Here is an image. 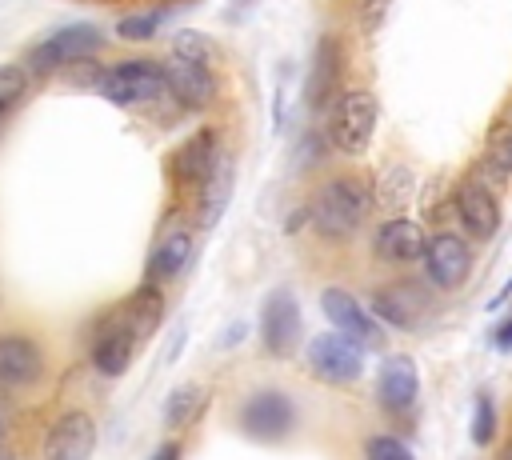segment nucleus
Instances as JSON below:
<instances>
[{"mask_svg":"<svg viewBox=\"0 0 512 460\" xmlns=\"http://www.w3.org/2000/svg\"><path fill=\"white\" fill-rule=\"evenodd\" d=\"M200 400H204L200 384H180V388H172L168 400H164V428L176 432V428L192 424L196 412H200Z\"/></svg>","mask_w":512,"mask_h":460,"instance_id":"24","label":"nucleus"},{"mask_svg":"<svg viewBox=\"0 0 512 460\" xmlns=\"http://www.w3.org/2000/svg\"><path fill=\"white\" fill-rule=\"evenodd\" d=\"M424 272H428V280L436 284V288H460L464 280H468V272H472V248H468V240L464 236H456V232H436V236H428L424 240Z\"/></svg>","mask_w":512,"mask_h":460,"instance_id":"12","label":"nucleus"},{"mask_svg":"<svg viewBox=\"0 0 512 460\" xmlns=\"http://www.w3.org/2000/svg\"><path fill=\"white\" fill-rule=\"evenodd\" d=\"M172 56L176 60H188V64H212V56H216V40L208 36V32H196V28H180L176 36H172Z\"/></svg>","mask_w":512,"mask_h":460,"instance_id":"25","label":"nucleus"},{"mask_svg":"<svg viewBox=\"0 0 512 460\" xmlns=\"http://www.w3.org/2000/svg\"><path fill=\"white\" fill-rule=\"evenodd\" d=\"M320 308H324V316L332 320L336 336H344V340L356 344L360 352L384 344V328L376 324V316H372L348 288H324V292H320Z\"/></svg>","mask_w":512,"mask_h":460,"instance_id":"9","label":"nucleus"},{"mask_svg":"<svg viewBox=\"0 0 512 460\" xmlns=\"http://www.w3.org/2000/svg\"><path fill=\"white\" fill-rule=\"evenodd\" d=\"M184 456V448H180V440H164L148 460H180Z\"/></svg>","mask_w":512,"mask_h":460,"instance_id":"32","label":"nucleus"},{"mask_svg":"<svg viewBox=\"0 0 512 460\" xmlns=\"http://www.w3.org/2000/svg\"><path fill=\"white\" fill-rule=\"evenodd\" d=\"M124 320H128V328L144 340V336H152L156 328H160V320H164V292H160V284H136V292L116 308Z\"/></svg>","mask_w":512,"mask_h":460,"instance_id":"21","label":"nucleus"},{"mask_svg":"<svg viewBox=\"0 0 512 460\" xmlns=\"http://www.w3.org/2000/svg\"><path fill=\"white\" fill-rule=\"evenodd\" d=\"M160 68H164V92H168L180 108L200 112V108L212 104V96H216V76H212V68L188 64V60H176V56L160 60Z\"/></svg>","mask_w":512,"mask_h":460,"instance_id":"15","label":"nucleus"},{"mask_svg":"<svg viewBox=\"0 0 512 460\" xmlns=\"http://www.w3.org/2000/svg\"><path fill=\"white\" fill-rule=\"evenodd\" d=\"M136 344H140V336L128 328V320H124L120 312H108V316L96 324V332H92L88 360H92V368H96L100 376L116 380V376L128 372V364H132V356H136Z\"/></svg>","mask_w":512,"mask_h":460,"instance_id":"10","label":"nucleus"},{"mask_svg":"<svg viewBox=\"0 0 512 460\" xmlns=\"http://www.w3.org/2000/svg\"><path fill=\"white\" fill-rule=\"evenodd\" d=\"M508 124H512V116H508Z\"/></svg>","mask_w":512,"mask_h":460,"instance_id":"39","label":"nucleus"},{"mask_svg":"<svg viewBox=\"0 0 512 460\" xmlns=\"http://www.w3.org/2000/svg\"><path fill=\"white\" fill-rule=\"evenodd\" d=\"M100 72H104V68H100L96 60H76V64L64 68V80H68L72 88H96Z\"/></svg>","mask_w":512,"mask_h":460,"instance_id":"31","label":"nucleus"},{"mask_svg":"<svg viewBox=\"0 0 512 460\" xmlns=\"http://www.w3.org/2000/svg\"><path fill=\"white\" fill-rule=\"evenodd\" d=\"M456 216L464 224L468 236L476 240H492L500 228V200L492 188H484L480 180H464L456 188Z\"/></svg>","mask_w":512,"mask_h":460,"instance_id":"17","label":"nucleus"},{"mask_svg":"<svg viewBox=\"0 0 512 460\" xmlns=\"http://www.w3.org/2000/svg\"><path fill=\"white\" fill-rule=\"evenodd\" d=\"M500 460H512V444H508V448H504V452H500Z\"/></svg>","mask_w":512,"mask_h":460,"instance_id":"37","label":"nucleus"},{"mask_svg":"<svg viewBox=\"0 0 512 460\" xmlns=\"http://www.w3.org/2000/svg\"><path fill=\"white\" fill-rule=\"evenodd\" d=\"M484 164L496 168L500 176H512V124H496L488 132V152H484Z\"/></svg>","mask_w":512,"mask_h":460,"instance_id":"27","label":"nucleus"},{"mask_svg":"<svg viewBox=\"0 0 512 460\" xmlns=\"http://www.w3.org/2000/svg\"><path fill=\"white\" fill-rule=\"evenodd\" d=\"M376 396H380V408L388 416H408L416 408V396H420V368H416V360L404 356V352L384 356L380 372H376Z\"/></svg>","mask_w":512,"mask_h":460,"instance_id":"14","label":"nucleus"},{"mask_svg":"<svg viewBox=\"0 0 512 460\" xmlns=\"http://www.w3.org/2000/svg\"><path fill=\"white\" fill-rule=\"evenodd\" d=\"M0 460H16V456H12V452H4V448H0Z\"/></svg>","mask_w":512,"mask_h":460,"instance_id":"38","label":"nucleus"},{"mask_svg":"<svg viewBox=\"0 0 512 460\" xmlns=\"http://www.w3.org/2000/svg\"><path fill=\"white\" fill-rule=\"evenodd\" d=\"M188 260H192V232L188 228H168L148 252L144 280L148 284H168L188 268Z\"/></svg>","mask_w":512,"mask_h":460,"instance_id":"19","label":"nucleus"},{"mask_svg":"<svg viewBox=\"0 0 512 460\" xmlns=\"http://www.w3.org/2000/svg\"><path fill=\"white\" fill-rule=\"evenodd\" d=\"M368 208H372V192H368V184L360 176H332L320 188V196L312 200L308 220H312L316 236H324V240H348L364 224Z\"/></svg>","mask_w":512,"mask_h":460,"instance_id":"1","label":"nucleus"},{"mask_svg":"<svg viewBox=\"0 0 512 460\" xmlns=\"http://www.w3.org/2000/svg\"><path fill=\"white\" fill-rule=\"evenodd\" d=\"M492 340H496L500 352H512V320H504V324L492 332Z\"/></svg>","mask_w":512,"mask_h":460,"instance_id":"33","label":"nucleus"},{"mask_svg":"<svg viewBox=\"0 0 512 460\" xmlns=\"http://www.w3.org/2000/svg\"><path fill=\"white\" fill-rule=\"evenodd\" d=\"M412 192H416V176H412V168H408V164H392L388 172H380L376 204H380L384 212H400V208H408Z\"/></svg>","mask_w":512,"mask_h":460,"instance_id":"22","label":"nucleus"},{"mask_svg":"<svg viewBox=\"0 0 512 460\" xmlns=\"http://www.w3.org/2000/svg\"><path fill=\"white\" fill-rule=\"evenodd\" d=\"M240 428L260 444H280L296 428V400L276 388H260L240 404Z\"/></svg>","mask_w":512,"mask_h":460,"instance_id":"5","label":"nucleus"},{"mask_svg":"<svg viewBox=\"0 0 512 460\" xmlns=\"http://www.w3.org/2000/svg\"><path fill=\"white\" fill-rule=\"evenodd\" d=\"M336 72H340V56H336V44L332 40H320L316 48V64H312V80H308V104L320 108L332 88H336Z\"/></svg>","mask_w":512,"mask_h":460,"instance_id":"23","label":"nucleus"},{"mask_svg":"<svg viewBox=\"0 0 512 460\" xmlns=\"http://www.w3.org/2000/svg\"><path fill=\"white\" fill-rule=\"evenodd\" d=\"M28 88H32V76H28L20 64L4 60V64H0V120L28 96Z\"/></svg>","mask_w":512,"mask_h":460,"instance_id":"26","label":"nucleus"},{"mask_svg":"<svg viewBox=\"0 0 512 460\" xmlns=\"http://www.w3.org/2000/svg\"><path fill=\"white\" fill-rule=\"evenodd\" d=\"M4 440H8V420H4V412H0V448H4Z\"/></svg>","mask_w":512,"mask_h":460,"instance_id":"36","label":"nucleus"},{"mask_svg":"<svg viewBox=\"0 0 512 460\" xmlns=\"http://www.w3.org/2000/svg\"><path fill=\"white\" fill-rule=\"evenodd\" d=\"M160 24H164V12H160V8H156V12H136V16L116 20V36L128 40V44H144V40L156 36Z\"/></svg>","mask_w":512,"mask_h":460,"instance_id":"28","label":"nucleus"},{"mask_svg":"<svg viewBox=\"0 0 512 460\" xmlns=\"http://www.w3.org/2000/svg\"><path fill=\"white\" fill-rule=\"evenodd\" d=\"M368 312L376 316V324H392L400 332H416L428 316H432V296L416 284V280H396L372 292Z\"/></svg>","mask_w":512,"mask_h":460,"instance_id":"6","label":"nucleus"},{"mask_svg":"<svg viewBox=\"0 0 512 460\" xmlns=\"http://www.w3.org/2000/svg\"><path fill=\"white\" fill-rule=\"evenodd\" d=\"M44 368V348L28 332H0V388H32L44 380Z\"/></svg>","mask_w":512,"mask_h":460,"instance_id":"13","label":"nucleus"},{"mask_svg":"<svg viewBox=\"0 0 512 460\" xmlns=\"http://www.w3.org/2000/svg\"><path fill=\"white\" fill-rule=\"evenodd\" d=\"M424 240H428V232H424L416 220H408V216H392V220H384V224L376 228L372 248H376L380 260L412 264V260L424 256Z\"/></svg>","mask_w":512,"mask_h":460,"instance_id":"18","label":"nucleus"},{"mask_svg":"<svg viewBox=\"0 0 512 460\" xmlns=\"http://www.w3.org/2000/svg\"><path fill=\"white\" fill-rule=\"evenodd\" d=\"M236 336H244V324H232L228 332H220V348H232V344H236Z\"/></svg>","mask_w":512,"mask_h":460,"instance_id":"34","label":"nucleus"},{"mask_svg":"<svg viewBox=\"0 0 512 460\" xmlns=\"http://www.w3.org/2000/svg\"><path fill=\"white\" fill-rule=\"evenodd\" d=\"M300 332H304V320H300V304L288 288H276L264 296L260 304V344L268 356L284 360L300 348Z\"/></svg>","mask_w":512,"mask_h":460,"instance_id":"7","label":"nucleus"},{"mask_svg":"<svg viewBox=\"0 0 512 460\" xmlns=\"http://www.w3.org/2000/svg\"><path fill=\"white\" fill-rule=\"evenodd\" d=\"M216 160H220V136H216V128H200V132H192L176 148V156H172V180L184 184V188H200L208 180V172L216 168Z\"/></svg>","mask_w":512,"mask_h":460,"instance_id":"16","label":"nucleus"},{"mask_svg":"<svg viewBox=\"0 0 512 460\" xmlns=\"http://www.w3.org/2000/svg\"><path fill=\"white\" fill-rule=\"evenodd\" d=\"M232 176H236V164L232 156L220 152L216 168L208 172V180L196 188V224L200 228H216V220L224 216L228 200H232Z\"/></svg>","mask_w":512,"mask_h":460,"instance_id":"20","label":"nucleus"},{"mask_svg":"<svg viewBox=\"0 0 512 460\" xmlns=\"http://www.w3.org/2000/svg\"><path fill=\"white\" fill-rule=\"evenodd\" d=\"M376 132V96L364 92V88H348L336 96L332 112H328V136L340 152L348 156H360L368 148Z\"/></svg>","mask_w":512,"mask_h":460,"instance_id":"4","label":"nucleus"},{"mask_svg":"<svg viewBox=\"0 0 512 460\" xmlns=\"http://www.w3.org/2000/svg\"><path fill=\"white\" fill-rule=\"evenodd\" d=\"M364 460H416V456L408 452L404 440H396L388 432H376V436L364 440Z\"/></svg>","mask_w":512,"mask_h":460,"instance_id":"30","label":"nucleus"},{"mask_svg":"<svg viewBox=\"0 0 512 460\" xmlns=\"http://www.w3.org/2000/svg\"><path fill=\"white\" fill-rule=\"evenodd\" d=\"M304 356H308L312 376L324 380V384H332V388L356 384V380L364 376V352H360L356 344H348L344 336H336V332L312 336L308 348H304Z\"/></svg>","mask_w":512,"mask_h":460,"instance_id":"8","label":"nucleus"},{"mask_svg":"<svg viewBox=\"0 0 512 460\" xmlns=\"http://www.w3.org/2000/svg\"><path fill=\"white\" fill-rule=\"evenodd\" d=\"M44 460H88L96 452V420L84 408H68L60 412L40 444Z\"/></svg>","mask_w":512,"mask_h":460,"instance_id":"11","label":"nucleus"},{"mask_svg":"<svg viewBox=\"0 0 512 460\" xmlns=\"http://www.w3.org/2000/svg\"><path fill=\"white\" fill-rule=\"evenodd\" d=\"M100 48H104V32L88 20H76V24H60V28L44 32L40 40H32L20 68L28 76H56L76 60H92Z\"/></svg>","mask_w":512,"mask_h":460,"instance_id":"2","label":"nucleus"},{"mask_svg":"<svg viewBox=\"0 0 512 460\" xmlns=\"http://www.w3.org/2000/svg\"><path fill=\"white\" fill-rule=\"evenodd\" d=\"M468 436H472V444H480V448L496 440V404H492V396H488V392H480V396H476V404H472Z\"/></svg>","mask_w":512,"mask_h":460,"instance_id":"29","label":"nucleus"},{"mask_svg":"<svg viewBox=\"0 0 512 460\" xmlns=\"http://www.w3.org/2000/svg\"><path fill=\"white\" fill-rule=\"evenodd\" d=\"M508 296H512V280H508V284H504V288H500V292H496V296H492V300H488V308H492V312H496V308H500V304H504V300H508Z\"/></svg>","mask_w":512,"mask_h":460,"instance_id":"35","label":"nucleus"},{"mask_svg":"<svg viewBox=\"0 0 512 460\" xmlns=\"http://www.w3.org/2000/svg\"><path fill=\"white\" fill-rule=\"evenodd\" d=\"M96 92H100L108 104H116V108L152 104V100L164 96V68H160V60H144V56L120 60V64H112V68L100 72Z\"/></svg>","mask_w":512,"mask_h":460,"instance_id":"3","label":"nucleus"}]
</instances>
